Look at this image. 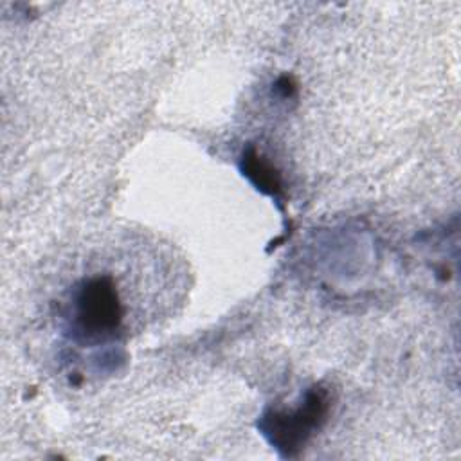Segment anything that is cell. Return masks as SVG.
Segmentation results:
<instances>
[{"instance_id":"6da1fadb","label":"cell","mask_w":461,"mask_h":461,"mask_svg":"<svg viewBox=\"0 0 461 461\" xmlns=\"http://www.w3.org/2000/svg\"><path fill=\"white\" fill-rule=\"evenodd\" d=\"M330 409V389H326L322 384H315L306 389L304 396L295 407H268L261 414L258 429L281 457H297L310 439L324 427Z\"/></svg>"},{"instance_id":"7a4b0ae2","label":"cell","mask_w":461,"mask_h":461,"mask_svg":"<svg viewBox=\"0 0 461 461\" xmlns=\"http://www.w3.org/2000/svg\"><path fill=\"white\" fill-rule=\"evenodd\" d=\"M122 301L112 276L83 279L72 294V330L77 339L94 340L113 335L122 322Z\"/></svg>"},{"instance_id":"3957f363","label":"cell","mask_w":461,"mask_h":461,"mask_svg":"<svg viewBox=\"0 0 461 461\" xmlns=\"http://www.w3.org/2000/svg\"><path fill=\"white\" fill-rule=\"evenodd\" d=\"M240 167L243 175L265 194L281 200L283 198V184L279 171L263 158L254 146H249L240 160Z\"/></svg>"}]
</instances>
